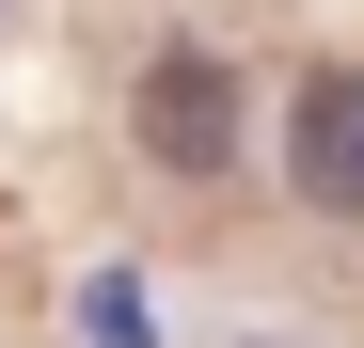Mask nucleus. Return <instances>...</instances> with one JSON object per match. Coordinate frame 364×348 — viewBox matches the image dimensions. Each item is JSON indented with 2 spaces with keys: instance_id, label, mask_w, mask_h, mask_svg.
<instances>
[{
  "instance_id": "nucleus-1",
  "label": "nucleus",
  "mask_w": 364,
  "mask_h": 348,
  "mask_svg": "<svg viewBox=\"0 0 364 348\" xmlns=\"http://www.w3.org/2000/svg\"><path fill=\"white\" fill-rule=\"evenodd\" d=\"M127 127H143V158L159 174H237V64H206V48H159L143 64V95H127Z\"/></svg>"
},
{
  "instance_id": "nucleus-2",
  "label": "nucleus",
  "mask_w": 364,
  "mask_h": 348,
  "mask_svg": "<svg viewBox=\"0 0 364 348\" xmlns=\"http://www.w3.org/2000/svg\"><path fill=\"white\" fill-rule=\"evenodd\" d=\"M285 174H301V206H317V222H364V80H348V64H317V80H301Z\"/></svg>"
}]
</instances>
